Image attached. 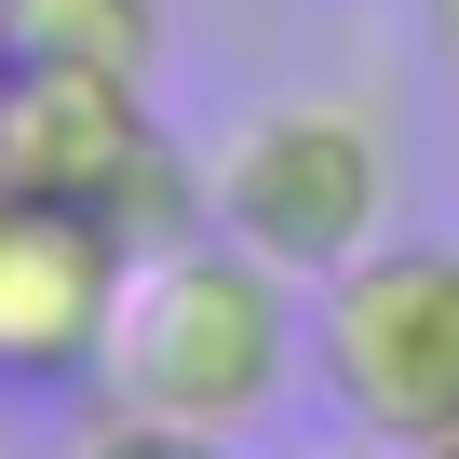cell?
I'll return each mask as SVG.
<instances>
[{
	"mask_svg": "<svg viewBox=\"0 0 459 459\" xmlns=\"http://www.w3.org/2000/svg\"><path fill=\"white\" fill-rule=\"evenodd\" d=\"M298 351H311V338H298V284H284L271 257H244L230 230H189V244L135 257L95 392H122V405H149V419H176V432L244 446V432L284 405Z\"/></svg>",
	"mask_w": 459,
	"mask_h": 459,
	"instance_id": "cell-1",
	"label": "cell"
},
{
	"mask_svg": "<svg viewBox=\"0 0 459 459\" xmlns=\"http://www.w3.org/2000/svg\"><path fill=\"white\" fill-rule=\"evenodd\" d=\"M311 378L351 446H446L459 432V244L446 230H378L351 271L311 284Z\"/></svg>",
	"mask_w": 459,
	"mask_h": 459,
	"instance_id": "cell-2",
	"label": "cell"
},
{
	"mask_svg": "<svg viewBox=\"0 0 459 459\" xmlns=\"http://www.w3.org/2000/svg\"><path fill=\"white\" fill-rule=\"evenodd\" d=\"M203 230H230L284 284H325L392 230V135L351 95H284L257 122H230L203 162Z\"/></svg>",
	"mask_w": 459,
	"mask_h": 459,
	"instance_id": "cell-3",
	"label": "cell"
},
{
	"mask_svg": "<svg viewBox=\"0 0 459 459\" xmlns=\"http://www.w3.org/2000/svg\"><path fill=\"white\" fill-rule=\"evenodd\" d=\"M0 203L108 216L135 257H162V244L203 230V162L162 135L149 82H55V68H14V82H0Z\"/></svg>",
	"mask_w": 459,
	"mask_h": 459,
	"instance_id": "cell-4",
	"label": "cell"
},
{
	"mask_svg": "<svg viewBox=\"0 0 459 459\" xmlns=\"http://www.w3.org/2000/svg\"><path fill=\"white\" fill-rule=\"evenodd\" d=\"M135 244L68 203H0V392H95Z\"/></svg>",
	"mask_w": 459,
	"mask_h": 459,
	"instance_id": "cell-5",
	"label": "cell"
},
{
	"mask_svg": "<svg viewBox=\"0 0 459 459\" xmlns=\"http://www.w3.org/2000/svg\"><path fill=\"white\" fill-rule=\"evenodd\" d=\"M0 41L14 68H55V82H149L162 0H0Z\"/></svg>",
	"mask_w": 459,
	"mask_h": 459,
	"instance_id": "cell-6",
	"label": "cell"
},
{
	"mask_svg": "<svg viewBox=\"0 0 459 459\" xmlns=\"http://www.w3.org/2000/svg\"><path fill=\"white\" fill-rule=\"evenodd\" d=\"M68 459H230L216 432H176V419H149V405H122V392H95L82 419H68Z\"/></svg>",
	"mask_w": 459,
	"mask_h": 459,
	"instance_id": "cell-7",
	"label": "cell"
},
{
	"mask_svg": "<svg viewBox=\"0 0 459 459\" xmlns=\"http://www.w3.org/2000/svg\"><path fill=\"white\" fill-rule=\"evenodd\" d=\"M419 28H432V68H446V95H459V0H419Z\"/></svg>",
	"mask_w": 459,
	"mask_h": 459,
	"instance_id": "cell-8",
	"label": "cell"
},
{
	"mask_svg": "<svg viewBox=\"0 0 459 459\" xmlns=\"http://www.w3.org/2000/svg\"><path fill=\"white\" fill-rule=\"evenodd\" d=\"M338 459H392V446H338Z\"/></svg>",
	"mask_w": 459,
	"mask_h": 459,
	"instance_id": "cell-9",
	"label": "cell"
},
{
	"mask_svg": "<svg viewBox=\"0 0 459 459\" xmlns=\"http://www.w3.org/2000/svg\"><path fill=\"white\" fill-rule=\"evenodd\" d=\"M419 459H459V432H446V446H419Z\"/></svg>",
	"mask_w": 459,
	"mask_h": 459,
	"instance_id": "cell-10",
	"label": "cell"
},
{
	"mask_svg": "<svg viewBox=\"0 0 459 459\" xmlns=\"http://www.w3.org/2000/svg\"><path fill=\"white\" fill-rule=\"evenodd\" d=\"M0 82H14V41H0Z\"/></svg>",
	"mask_w": 459,
	"mask_h": 459,
	"instance_id": "cell-11",
	"label": "cell"
}]
</instances>
